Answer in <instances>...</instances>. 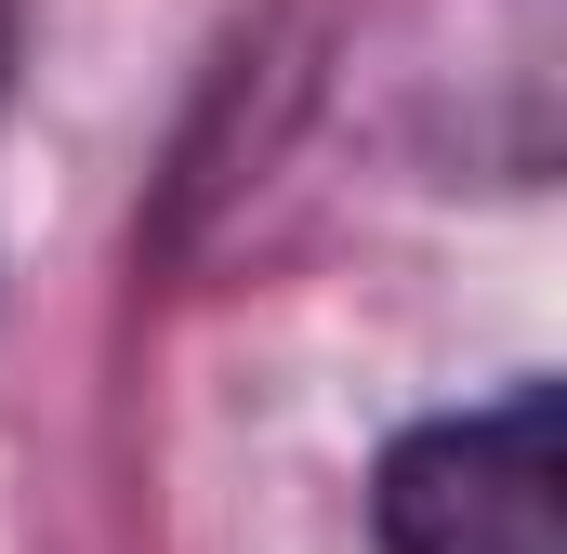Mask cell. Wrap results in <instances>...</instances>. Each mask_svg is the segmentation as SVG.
<instances>
[{"label": "cell", "mask_w": 567, "mask_h": 554, "mask_svg": "<svg viewBox=\"0 0 567 554\" xmlns=\"http://www.w3.org/2000/svg\"><path fill=\"white\" fill-rule=\"evenodd\" d=\"M383 554H567V462L555 397L515 383L502 410H449L383 449Z\"/></svg>", "instance_id": "1"}]
</instances>
